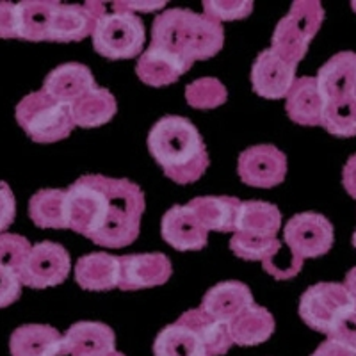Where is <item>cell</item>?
Segmentation results:
<instances>
[{
	"instance_id": "cell-26",
	"label": "cell",
	"mask_w": 356,
	"mask_h": 356,
	"mask_svg": "<svg viewBox=\"0 0 356 356\" xmlns=\"http://www.w3.org/2000/svg\"><path fill=\"white\" fill-rule=\"evenodd\" d=\"M155 356H211L195 330L180 321L161 330L154 342Z\"/></svg>"
},
{
	"instance_id": "cell-6",
	"label": "cell",
	"mask_w": 356,
	"mask_h": 356,
	"mask_svg": "<svg viewBox=\"0 0 356 356\" xmlns=\"http://www.w3.org/2000/svg\"><path fill=\"white\" fill-rule=\"evenodd\" d=\"M324 20V9L317 0H296L291 11L278 22L271 49L285 61L298 66L307 56L308 44L316 38Z\"/></svg>"
},
{
	"instance_id": "cell-43",
	"label": "cell",
	"mask_w": 356,
	"mask_h": 356,
	"mask_svg": "<svg viewBox=\"0 0 356 356\" xmlns=\"http://www.w3.org/2000/svg\"><path fill=\"white\" fill-rule=\"evenodd\" d=\"M127 8L130 9L132 13H154V11H161V9L166 8V2L161 0V2H130V0H125Z\"/></svg>"
},
{
	"instance_id": "cell-42",
	"label": "cell",
	"mask_w": 356,
	"mask_h": 356,
	"mask_svg": "<svg viewBox=\"0 0 356 356\" xmlns=\"http://www.w3.org/2000/svg\"><path fill=\"white\" fill-rule=\"evenodd\" d=\"M44 356H81V355H79L77 349L70 344V340L63 335L61 339L57 340L56 344L47 351V355Z\"/></svg>"
},
{
	"instance_id": "cell-19",
	"label": "cell",
	"mask_w": 356,
	"mask_h": 356,
	"mask_svg": "<svg viewBox=\"0 0 356 356\" xmlns=\"http://www.w3.org/2000/svg\"><path fill=\"white\" fill-rule=\"evenodd\" d=\"M75 282L84 291H113L120 284V257L89 253L75 264Z\"/></svg>"
},
{
	"instance_id": "cell-47",
	"label": "cell",
	"mask_w": 356,
	"mask_h": 356,
	"mask_svg": "<svg viewBox=\"0 0 356 356\" xmlns=\"http://www.w3.org/2000/svg\"><path fill=\"white\" fill-rule=\"evenodd\" d=\"M351 8H353V11L356 13V0H355V2H351Z\"/></svg>"
},
{
	"instance_id": "cell-29",
	"label": "cell",
	"mask_w": 356,
	"mask_h": 356,
	"mask_svg": "<svg viewBox=\"0 0 356 356\" xmlns=\"http://www.w3.org/2000/svg\"><path fill=\"white\" fill-rule=\"evenodd\" d=\"M56 2L25 0L18 4V38L27 41H50Z\"/></svg>"
},
{
	"instance_id": "cell-44",
	"label": "cell",
	"mask_w": 356,
	"mask_h": 356,
	"mask_svg": "<svg viewBox=\"0 0 356 356\" xmlns=\"http://www.w3.org/2000/svg\"><path fill=\"white\" fill-rule=\"evenodd\" d=\"M344 285H346V289H348L349 294H351V298L355 300V303H356V267H353L351 271L346 275Z\"/></svg>"
},
{
	"instance_id": "cell-2",
	"label": "cell",
	"mask_w": 356,
	"mask_h": 356,
	"mask_svg": "<svg viewBox=\"0 0 356 356\" xmlns=\"http://www.w3.org/2000/svg\"><path fill=\"white\" fill-rule=\"evenodd\" d=\"M148 150L164 175L180 186L198 182L209 168L202 134L187 118H161L148 134Z\"/></svg>"
},
{
	"instance_id": "cell-1",
	"label": "cell",
	"mask_w": 356,
	"mask_h": 356,
	"mask_svg": "<svg viewBox=\"0 0 356 356\" xmlns=\"http://www.w3.org/2000/svg\"><path fill=\"white\" fill-rule=\"evenodd\" d=\"M70 230L104 248H125L138 239L145 193L127 178L84 175L66 189Z\"/></svg>"
},
{
	"instance_id": "cell-27",
	"label": "cell",
	"mask_w": 356,
	"mask_h": 356,
	"mask_svg": "<svg viewBox=\"0 0 356 356\" xmlns=\"http://www.w3.org/2000/svg\"><path fill=\"white\" fill-rule=\"evenodd\" d=\"M65 337L81 356H102L116 351V335L104 323L81 321L70 326Z\"/></svg>"
},
{
	"instance_id": "cell-38",
	"label": "cell",
	"mask_w": 356,
	"mask_h": 356,
	"mask_svg": "<svg viewBox=\"0 0 356 356\" xmlns=\"http://www.w3.org/2000/svg\"><path fill=\"white\" fill-rule=\"evenodd\" d=\"M15 214H17V202L11 187L6 182H0V234H4L6 228H9V225L15 221Z\"/></svg>"
},
{
	"instance_id": "cell-14",
	"label": "cell",
	"mask_w": 356,
	"mask_h": 356,
	"mask_svg": "<svg viewBox=\"0 0 356 356\" xmlns=\"http://www.w3.org/2000/svg\"><path fill=\"white\" fill-rule=\"evenodd\" d=\"M324 102L356 98V52H339L317 72Z\"/></svg>"
},
{
	"instance_id": "cell-20",
	"label": "cell",
	"mask_w": 356,
	"mask_h": 356,
	"mask_svg": "<svg viewBox=\"0 0 356 356\" xmlns=\"http://www.w3.org/2000/svg\"><path fill=\"white\" fill-rule=\"evenodd\" d=\"M186 72H189V66L186 63L154 44L146 49L136 65L138 77L152 88H164V86L173 84Z\"/></svg>"
},
{
	"instance_id": "cell-41",
	"label": "cell",
	"mask_w": 356,
	"mask_h": 356,
	"mask_svg": "<svg viewBox=\"0 0 356 356\" xmlns=\"http://www.w3.org/2000/svg\"><path fill=\"white\" fill-rule=\"evenodd\" d=\"M342 186L348 191V195L356 200V154L348 159L342 170Z\"/></svg>"
},
{
	"instance_id": "cell-9",
	"label": "cell",
	"mask_w": 356,
	"mask_h": 356,
	"mask_svg": "<svg viewBox=\"0 0 356 356\" xmlns=\"http://www.w3.org/2000/svg\"><path fill=\"white\" fill-rule=\"evenodd\" d=\"M72 259L65 246L50 241L34 244L20 271L22 284L31 289L61 285L70 275Z\"/></svg>"
},
{
	"instance_id": "cell-17",
	"label": "cell",
	"mask_w": 356,
	"mask_h": 356,
	"mask_svg": "<svg viewBox=\"0 0 356 356\" xmlns=\"http://www.w3.org/2000/svg\"><path fill=\"white\" fill-rule=\"evenodd\" d=\"M326 102L321 93L316 77L296 79L291 91L285 97V111L289 118L298 125L319 127Z\"/></svg>"
},
{
	"instance_id": "cell-33",
	"label": "cell",
	"mask_w": 356,
	"mask_h": 356,
	"mask_svg": "<svg viewBox=\"0 0 356 356\" xmlns=\"http://www.w3.org/2000/svg\"><path fill=\"white\" fill-rule=\"evenodd\" d=\"M230 250L243 260H264L278 255L282 243L278 239H257L243 234H234L230 241Z\"/></svg>"
},
{
	"instance_id": "cell-8",
	"label": "cell",
	"mask_w": 356,
	"mask_h": 356,
	"mask_svg": "<svg viewBox=\"0 0 356 356\" xmlns=\"http://www.w3.org/2000/svg\"><path fill=\"white\" fill-rule=\"evenodd\" d=\"M284 239L294 257L317 259L333 246V225L328 218L316 212L292 216L284 228Z\"/></svg>"
},
{
	"instance_id": "cell-13",
	"label": "cell",
	"mask_w": 356,
	"mask_h": 356,
	"mask_svg": "<svg viewBox=\"0 0 356 356\" xmlns=\"http://www.w3.org/2000/svg\"><path fill=\"white\" fill-rule=\"evenodd\" d=\"M162 239L178 251H198L207 246L205 230L189 205H175L164 214L161 222Z\"/></svg>"
},
{
	"instance_id": "cell-22",
	"label": "cell",
	"mask_w": 356,
	"mask_h": 356,
	"mask_svg": "<svg viewBox=\"0 0 356 356\" xmlns=\"http://www.w3.org/2000/svg\"><path fill=\"white\" fill-rule=\"evenodd\" d=\"M230 335L237 346H259L267 342L275 333L276 323L267 308L251 305L230 323Z\"/></svg>"
},
{
	"instance_id": "cell-37",
	"label": "cell",
	"mask_w": 356,
	"mask_h": 356,
	"mask_svg": "<svg viewBox=\"0 0 356 356\" xmlns=\"http://www.w3.org/2000/svg\"><path fill=\"white\" fill-rule=\"evenodd\" d=\"M0 38L2 40L18 38V4L0 2Z\"/></svg>"
},
{
	"instance_id": "cell-18",
	"label": "cell",
	"mask_w": 356,
	"mask_h": 356,
	"mask_svg": "<svg viewBox=\"0 0 356 356\" xmlns=\"http://www.w3.org/2000/svg\"><path fill=\"white\" fill-rule=\"evenodd\" d=\"M187 205L191 211L195 212L196 218L200 219L207 232H228L237 230L241 214V202L239 198L234 196H198L191 200Z\"/></svg>"
},
{
	"instance_id": "cell-15",
	"label": "cell",
	"mask_w": 356,
	"mask_h": 356,
	"mask_svg": "<svg viewBox=\"0 0 356 356\" xmlns=\"http://www.w3.org/2000/svg\"><path fill=\"white\" fill-rule=\"evenodd\" d=\"M253 303V294L243 282H222L207 291L200 308L212 319L230 326L232 321Z\"/></svg>"
},
{
	"instance_id": "cell-10",
	"label": "cell",
	"mask_w": 356,
	"mask_h": 356,
	"mask_svg": "<svg viewBox=\"0 0 356 356\" xmlns=\"http://www.w3.org/2000/svg\"><path fill=\"white\" fill-rule=\"evenodd\" d=\"M237 173L246 186L269 189L285 180L287 157L273 145L251 146L239 155Z\"/></svg>"
},
{
	"instance_id": "cell-5",
	"label": "cell",
	"mask_w": 356,
	"mask_h": 356,
	"mask_svg": "<svg viewBox=\"0 0 356 356\" xmlns=\"http://www.w3.org/2000/svg\"><path fill=\"white\" fill-rule=\"evenodd\" d=\"M17 122L29 138L41 145L66 139L72 134V106L63 104L40 89L29 93L17 106Z\"/></svg>"
},
{
	"instance_id": "cell-39",
	"label": "cell",
	"mask_w": 356,
	"mask_h": 356,
	"mask_svg": "<svg viewBox=\"0 0 356 356\" xmlns=\"http://www.w3.org/2000/svg\"><path fill=\"white\" fill-rule=\"evenodd\" d=\"M328 339L339 340L342 344L356 349V308L337 324V328L333 330Z\"/></svg>"
},
{
	"instance_id": "cell-16",
	"label": "cell",
	"mask_w": 356,
	"mask_h": 356,
	"mask_svg": "<svg viewBox=\"0 0 356 356\" xmlns=\"http://www.w3.org/2000/svg\"><path fill=\"white\" fill-rule=\"evenodd\" d=\"M97 88L93 73L81 63H66L57 66L47 75L43 82V91L63 104H75L79 98Z\"/></svg>"
},
{
	"instance_id": "cell-3",
	"label": "cell",
	"mask_w": 356,
	"mask_h": 356,
	"mask_svg": "<svg viewBox=\"0 0 356 356\" xmlns=\"http://www.w3.org/2000/svg\"><path fill=\"white\" fill-rule=\"evenodd\" d=\"M225 43V31L219 22L203 13L184 8L159 13L152 25L154 47L173 54L187 66L214 57Z\"/></svg>"
},
{
	"instance_id": "cell-11",
	"label": "cell",
	"mask_w": 356,
	"mask_h": 356,
	"mask_svg": "<svg viewBox=\"0 0 356 356\" xmlns=\"http://www.w3.org/2000/svg\"><path fill=\"white\" fill-rule=\"evenodd\" d=\"M296 68L298 66L285 61L273 49L262 50L251 68L253 91L267 100L285 98L296 81Z\"/></svg>"
},
{
	"instance_id": "cell-40",
	"label": "cell",
	"mask_w": 356,
	"mask_h": 356,
	"mask_svg": "<svg viewBox=\"0 0 356 356\" xmlns=\"http://www.w3.org/2000/svg\"><path fill=\"white\" fill-rule=\"evenodd\" d=\"M310 356H356V349L342 344L339 340L328 339L324 340L323 344H321L316 351L312 353Z\"/></svg>"
},
{
	"instance_id": "cell-45",
	"label": "cell",
	"mask_w": 356,
	"mask_h": 356,
	"mask_svg": "<svg viewBox=\"0 0 356 356\" xmlns=\"http://www.w3.org/2000/svg\"><path fill=\"white\" fill-rule=\"evenodd\" d=\"M102 356H125V355L120 351H113V353H107V355H102Z\"/></svg>"
},
{
	"instance_id": "cell-4",
	"label": "cell",
	"mask_w": 356,
	"mask_h": 356,
	"mask_svg": "<svg viewBox=\"0 0 356 356\" xmlns=\"http://www.w3.org/2000/svg\"><path fill=\"white\" fill-rule=\"evenodd\" d=\"M86 8L95 20L93 47L102 57L118 61L139 56L145 47V24L127 8L125 0L100 2L89 0Z\"/></svg>"
},
{
	"instance_id": "cell-30",
	"label": "cell",
	"mask_w": 356,
	"mask_h": 356,
	"mask_svg": "<svg viewBox=\"0 0 356 356\" xmlns=\"http://www.w3.org/2000/svg\"><path fill=\"white\" fill-rule=\"evenodd\" d=\"M61 333L49 324H24L11 333V356H44L61 339Z\"/></svg>"
},
{
	"instance_id": "cell-35",
	"label": "cell",
	"mask_w": 356,
	"mask_h": 356,
	"mask_svg": "<svg viewBox=\"0 0 356 356\" xmlns=\"http://www.w3.org/2000/svg\"><path fill=\"white\" fill-rule=\"evenodd\" d=\"M203 11L216 22L243 20L253 11L251 0H207L203 2Z\"/></svg>"
},
{
	"instance_id": "cell-32",
	"label": "cell",
	"mask_w": 356,
	"mask_h": 356,
	"mask_svg": "<svg viewBox=\"0 0 356 356\" xmlns=\"http://www.w3.org/2000/svg\"><path fill=\"white\" fill-rule=\"evenodd\" d=\"M227 88L214 77L196 79L186 88V100L195 109H216L227 102Z\"/></svg>"
},
{
	"instance_id": "cell-25",
	"label": "cell",
	"mask_w": 356,
	"mask_h": 356,
	"mask_svg": "<svg viewBox=\"0 0 356 356\" xmlns=\"http://www.w3.org/2000/svg\"><path fill=\"white\" fill-rule=\"evenodd\" d=\"M118 111L114 95L106 88H95L72 104L73 123L82 129H95L109 123Z\"/></svg>"
},
{
	"instance_id": "cell-46",
	"label": "cell",
	"mask_w": 356,
	"mask_h": 356,
	"mask_svg": "<svg viewBox=\"0 0 356 356\" xmlns=\"http://www.w3.org/2000/svg\"><path fill=\"white\" fill-rule=\"evenodd\" d=\"M353 246H355V250H356V230H355V234H353Z\"/></svg>"
},
{
	"instance_id": "cell-36",
	"label": "cell",
	"mask_w": 356,
	"mask_h": 356,
	"mask_svg": "<svg viewBox=\"0 0 356 356\" xmlns=\"http://www.w3.org/2000/svg\"><path fill=\"white\" fill-rule=\"evenodd\" d=\"M22 287L24 284H22L20 275L9 267L0 266V308L15 303L20 298Z\"/></svg>"
},
{
	"instance_id": "cell-28",
	"label": "cell",
	"mask_w": 356,
	"mask_h": 356,
	"mask_svg": "<svg viewBox=\"0 0 356 356\" xmlns=\"http://www.w3.org/2000/svg\"><path fill=\"white\" fill-rule=\"evenodd\" d=\"M178 321L198 333V337L203 340V344L209 349L211 356H222L230 351L234 340H232L228 324L212 319L211 316H207L202 308H193V310L184 312L182 316L178 317Z\"/></svg>"
},
{
	"instance_id": "cell-23",
	"label": "cell",
	"mask_w": 356,
	"mask_h": 356,
	"mask_svg": "<svg viewBox=\"0 0 356 356\" xmlns=\"http://www.w3.org/2000/svg\"><path fill=\"white\" fill-rule=\"evenodd\" d=\"M280 227H282V214L278 207L253 200V202H243L241 205L235 234L257 237V239H276Z\"/></svg>"
},
{
	"instance_id": "cell-7",
	"label": "cell",
	"mask_w": 356,
	"mask_h": 356,
	"mask_svg": "<svg viewBox=\"0 0 356 356\" xmlns=\"http://www.w3.org/2000/svg\"><path fill=\"white\" fill-rule=\"evenodd\" d=\"M355 308V300L344 284L323 282L303 292L300 300V317L308 328L330 337L337 324Z\"/></svg>"
},
{
	"instance_id": "cell-12",
	"label": "cell",
	"mask_w": 356,
	"mask_h": 356,
	"mask_svg": "<svg viewBox=\"0 0 356 356\" xmlns=\"http://www.w3.org/2000/svg\"><path fill=\"white\" fill-rule=\"evenodd\" d=\"M173 267L164 253H136L120 257V284L122 291H139L164 285L171 278Z\"/></svg>"
},
{
	"instance_id": "cell-21",
	"label": "cell",
	"mask_w": 356,
	"mask_h": 356,
	"mask_svg": "<svg viewBox=\"0 0 356 356\" xmlns=\"http://www.w3.org/2000/svg\"><path fill=\"white\" fill-rule=\"evenodd\" d=\"M95 20L84 4H61L56 2L50 27V41L72 43L82 41L89 34H93Z\"/></svg>"
},
{
	"instance_id": "cell-31",
	"label": "cell",
	"mask_w": 356,
	"mask_h": 356,
	"mask_svg": "<svg viewBox=\"0 0 356 356\" xmlns=\"http://www.w3.org/2000/svg\"><path fill=\"white\" fill-rule=\"evenodd\" d=\"M321 127L337 138L356 136V98L326 102Z\"/></svg>"
},
{
	"instance_id": "cell-34",
	"label": "cell",
	"mask_w": 356,
	"mask_h": 356,
	"mask_svg": "<svg viewBox=\"0 0 356 356\" xmlns=\"http://www.w3.org/2000/svg\"><path fill=\"white\" fill-rule=\"evenodd\" d=\"M33 244L18 234H0V266L9 267L20 275Z\"/></svg>"
},
{
	"instance_id": "cell-24",
	"label": "cell",
	"mask_w": 356,
	"mask_h": 356,
	"mask_svg": "<svg viewBox=\"0 0 356 356\" xmlns=\"http://www.w3.org/2000/svg\"><path fill=\"white\" fill-rule=\"evenodd\" d=\"M29 216L38 228H54V230L70 228L66 189L38 191L29 202Z\"/></svg>"
}]
</instances>
